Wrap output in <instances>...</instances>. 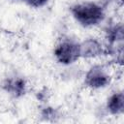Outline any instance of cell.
Listing matches in <instances>:
<instances>
[{
  "instance_id": "1",
  "label": "cell",
  "mask_w": 124,
  "mask_h": 124,
  "mask_svg": "<svg viewBox=\"0 0 124 124\" xmlns=\"http://www.w3.org/2000/svg\"><path fill=\"white\" fill-rule=\"evenodd\" d=\"M74 17L83 26H92L101 22L105 14L101 6L95 3H82L72 8Z\"/></svg>"
},
{
  "instance_id": "2",
  "label": "cell",
  "mask_w": 124,
  "mask_h": 124,
  "mask_svg": "<svg viewBox=\"0 0 124 124\" xmlns=\"http://www.w3.org/2000/svg\"><path fill=\"white\" fill-rule=\"evenodd\" d=\"M54 54L60 63L71 64L79 58L80 46L73 42H64L55 48Z\"/></svg>"
},
{
  "instance_id": "3",
  "label": "cell",
  "mask_w": 124,
  "mask_h": 124,
  "mask_svg": "<svg viewBox=\"0 0 124 124\" xmlns=\"http://www.w3.org/2000/svg\"><path fill=\"white\" fill-rule=\"evenodd\" d=\"M109 77L101 66L92 67L85 77V83L92 88H101L108 85Z\"/></svg>"
},
{
  "instance_id": "4",
  "label": "cell",
  "mask_w": 124,
  "mask_h": 124,
  "mask_svg": "<svg viewBox=\"0 0 124 124\" xmlns=\"http://www.w3.org/2000/svg\"><path fill=\"white\" fill-rule=\"evenodd\" d=\"M80 46V56L83 57H96L100 55L103 51L102 46L95 40L89 39L79 45Z\"/></svg>"
},
{
  "instance_id": "5",
  "label": "cell",
  "mask_w": 124,
  "mask_h": 124,
  "mask_svg": "<svg viewBox=\"0 0 124 124\" xmlns=\"http://www.w3.org/2000/svg\"><path fill=\"white\" fill-rule=\"evenodd\" d=\"M108 109L112 114H120L124 110V96L121 92L114 93L108 101Z\"/></svg>"
},
{
  "instance_id": "6",
  "label": "cell",
  "mask_w": 124,
  "mask_h": 124,
  "mask_svg": "<svg viewBox=\"0 0 124 124\" xmlns=\"http://www.w3.org/2000/svg\"><path fill=\"white\" fill-rule=\"evenodd\" d=\"M5 89L15 96H20L25 92V82L21 78H12L7 80L4 85Z\"/></svg>"
},
{
  "instance_id": "7",
  "label": "cell",
  "mask_w": 124,
  "mask_h": 124,
  "mask_svg": "<svg viewBox=\"0 0 124 124\" xmlns=\"http://www.w3.org/2000/svg\"><path fill=\"white\" fill-rule=\"evenodd\" d=\"M123 39V28L121 25L114 26L108 31V40L110 44H114L115 42H121Z\"/></svg>"
},
{
  "instance_id": "8",
  "label": "cell",
  "mask_w": 124,
  "mask_h": 124,
  "mask_svg": "<svg viewBox=\"0 0 124 124\" xmlns=\"http://www.w3.org/2000/svg\"><path fill=\"white\" fill-rule=\"evenodd\" d=\"M28 5H30L31 7H34V8H39V7H42L44 6L48 0H24Z\"/></svg>"
}]
</instances>
